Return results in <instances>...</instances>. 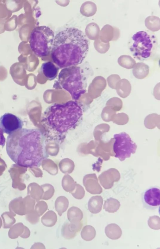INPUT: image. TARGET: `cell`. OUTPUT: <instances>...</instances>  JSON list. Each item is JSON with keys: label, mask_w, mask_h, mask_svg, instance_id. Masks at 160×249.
<instances>
[{"label": "cell", "mask_w": 160, "mask_h": 249, "mask_svg": "<svg viewBox=\"0 0 160 249\" xmlns=\"http://www.w3.org/2000/svg\"><path fill=\"white\" fill-rule=\"evenodd\" d=\"M6 150L13 162L24 167H38L48 156L45 138L37 129L22 128L8 135Z\"/></svg>", "instance_id": "1"}, {"label": "cell", "mask_w": 160, "mask_h": 249, "mask_svg": "<svg viewBox=\"0 0 160 249\" xmlns=\"http://www.w3.org/2000/svg\"><path fill=\"white\" fill-rule=\"evenodd\" d=\"M88 41L83 32L74 27L67 28L54 38L51 56L61 68L76 66L85 58L89 50Z\"/></svg>", "instance_id": "2"}, {"label": "cell", "mask_w": 160, "mask_h": 249, "mask_svg": "<svg viewBox=\"0 0 160 249\" xmlns=\"http://www.w3.org/2000/svg\"><path fill=\"white\" fill-rule=\"evenodd\" d=\"M48 125L57 132L63 133L73 128L82 116L81 106L75 101L49 106L44 113Z\"/></svg>", "instance_id": "3"}, {"label": "cell", "mask_w": 160, "mask_h": 249, "mask_svg": "<svg viewBox=\"0 0 160 249\" xmlns=\"http://www.w3.org/2000/svg\"><path fill=\"white\" fill-rule=\"evenodd\" d=\"M128 46L134 58L140 61L147 60L156 55L158 39L155 33L150 31H139L130 37Z\"/></svg>", "instance_id": "4"}, {"label": "cell", "mask_w": 160, "mask_h": 249, "mask_svg": "<svg viewBox=\"0 0 160 249\" xmlns=\"http://www.w3.org/2000/svg\"><path fill=\"white\" fill-rule=\"evenodd\" d=\"M85 78L80 67H68L60 71L56 84L68 92L72 99L77 100L86 91Z\"/></svg>", "instance_id": "5"}, {"label": "cell", "mask_w": 160, "mask_h": 249, "mask_svg": "<svg viewBox=\"0 0 160 249\" xmlns=\"http://www.w3.org/2000/svg\"><path fill=\"white\" fill-rule=\"evenodd\" d=\"M54 37V32L48 26L36 27L30 36L29 42L31 50L38 57L48 55L51 52Z\"/></svg>", "instance_id": "6"}, {"label": "cell", "mask_w": 160, "mask_h": 249, "mask_svg": "<svg viewBox=\"0 0 160 249\" xmlns=\"http://www.w3.org/2000/svg\"><path fill=\"white\" fill-rule=\"evenodd\" d=\"M113 138L115 140L113 147L115 154L114 156L120 161H124L126 158L130 157L132 154L135 153L137 146L126 132H122L114 134Z\"/></svg>", "instance_id": "7"}, {"label": "cell", "mask_w": 160, "mask_h": 249, "mask_svg": "<svg viewBox=\"0 0 160 249\" xmlns=\"http://www.w3.org/2000/svg\"><path fill=\"white\" fill-rule=\"evenodd\" d=\"M143 207L146 209L154 210L160 205V189L158 187H151L145 190L141 194Z\"/></svg>", "instance_id": "8"}, {"label": "cell", "mask_w": 160, "mask_h": 249, "mask_svg": "<svg viewBox=\"0 0 160 249\" xmlns=\"http://www.w3.org/2000/svg\"><path fill=\"white\" fill-rule=\"evenodd\" d=\"M0 124L3 132L8 135L22 129L23 125L21 119L10 113H6L0 117Z\"/></svg>", "instance_id": "9"}, {"label": "cell", "mask_w": 160, "mask_h": 249, "mask_svg": "<svg viewBox=\"0 0 160 249\" xmlns=\"http://www.w3.org/2000/svg\"><path fill=\"white\" fill-rule=\"evenodd\" d=\"M119 29L109 25H104L102 28L100 34V39L104 43H107L110 41L117 40L119 37L120 33Z\"/></svg>", "instance_id": "10"}, {"label": "cell", "mask_w": 160, "mask_h": 249, "mask_svg": "<svg viewBox=\"0 0 160 249\" xmlns=\"http://www.w3.org/2000/svg\"><path fill=\"white\" fill-rule=\"evenodd\" d=\"M30 234L29 229L22 223H17L12 226L8 232L9 237L12 239L17 238L19 236L23 238H27Z\"/></svg>", "instance_id": "11"}, {"label": "cell", "mask_w": 160, "mask_h": 249, "mask_svg": "<svg viewBox=\"0 0 160 249\" xmlns=\"http://www.w3.org/2000/svg\"><path fill=\"white\" fill-rule=\"evenodd\" d=\"M41 69L44 76L50 80L54 79L57 77L59 70L58 68L51 62L43 63Z\"/></svg>", "instance_id": "12"}, {"label": "cell", "mask_w": 160, "mask_h": 249, "mask_svg": "<svg viewBox=\"0 0 160 249\" xmlns=\"http://www.w3.org/2000/svg\"><path fill=\"white\" fill-rule=\"evenodd\" d=\"M9 208L10 212L14 216L16 214L21 215L26 214L23 199L21 197L12 200L9 204Z\"/></svg>", "instance_id": "13"}, {"label": "cell", "mask_w": 160, "mask_h": 249, "mask_svg": "<svg viewBox=\"0 0 160 249\" xmlns=\"http://www.w3.org/2000/svg\"><path fill=\"white\" fill-rule=\"evenodd\" d=\"M103 203V199L101 196L96 195L92 196L88 202V209L92 213H99L102 209Z\"/></svg>", "instance_id": "14"}, {"label": "cell", "mask_w": 160, "mask_h": 249, "mask_svg": "<svg viewBox=\"0 0 160 249\" xmlns=\"http://www.w3.org/2000/svg\"><path fill=\"white\" fill-rule=\"evenodd\" d=\"M67 217L71 223L75 224L82 223L81 221L83 214L81 210L77 207L73 206L70 208L67 212Z\"/></svg>", "instance_id": "15"}, {"label": "cell", "mask_w": 160, "mask_h": 249, "mask_svg": "<svg viewBox=\"0 0 160 249\" xmlns=\"http://www.w3.org/2000/svg\"><path fill=\"white\" fill-rule=\"evenodd\" d=\"M106 236L112 240L119 238L122 234V231L119 226L116 223H112L108 225L105 229Z\"/></svg>", "instance_id": "16"}, {"label": "cell", "mask_w": 160, "mask_h": 249, "mask_svg": "<svg viewBox=\"0 0 160 249\" xmlns=\"http://www.w3.org/2000/svg\"><path fill=\"white\" fill-rule=\"evenodd\" d=\"M133 68L132 73L134 76L138 79L144 78L149 73V67L144 63H137Z\"/></svg>", "instance_id": "17"}, {"label": "cell", "mask_w": 160, "mask_h": 249, "mask_svg": "<svg viewBox=\"0 0 160 249\" xmlns=\"http://www.w3.org/2000/svg\"><path fill=\"white\" fill-rule=\"evenodd\" d=\"M147 28L152 32L159 31L160 29V19L158 17L152 15L147 17L144 21Z\"/></svg>", "instance_id": "18"}, {"label": "cell", "mask_w": 160, "mask_h": 249, "mask_svg": "<svg viewBox=\"0 0 160 249\" xmlns=\"http://www.w3.org/2000/svg\"><path fill=\"white\" fill-rule=\"evenodd\" d=\"M69 201L65 196H62L58 197L55 202V207L58 214L61 216L66 211L68 208Z\"/></svg>", "instance_id": "19"}, {"label": "cell", "mask_w": 160, "mask_h": 249, "mask_svg": "<svg viewBox=\"0 0 160 249\" xmlns=\"http://www.w3.org/2000/svg\"><path fill=\"white\" fill-rule=\"evenodd\" d=\"M57 215L52 210L47 211L41 218V221L43 225L47 227L54 226L57 222Z\"/></svg>", "instance_id": "20"}, {"label": "cell", "mask_w": 160, "mask_h": 249, "mask_svg": "<svg viewBox=\"0 0 160 249\" xmlns=\"http://www.w3.org/2000/svg\"><path fill=\"white\" fill-rule=\"evenodd\" d=\"M120 206V203L117 199L110 198L105 201L103 209L108 213H114L118 210Z\"/></svg>", "instance_id": "21"}, {"label": "cell", "mask_w": 160, "mask_h": 249, "mask_svg": "<svg viewBox=\"0 0 160 249\" xmlns=\"http://www.w3.org/2000/svg\"><path fill=\"white\" fill-rule=\"evenodd\" d=\"M118 62L120 66L128 69L133 68L136 64L135 60L128 55H122L119 56Z\"/></svg>", "instance_id": "22"}, {"label": "cell", "mask_w": 160, "mask_h": 249, "mask_svg": "<svg viewBox=\"0 0 160 249\" xmlns=\"http://www.w3.org/2000/svg\"><path fill=\"white\" fill-rule=\"evenodd\" d=\"M96 231L94 228L90 225L85 226L81 232V236L83 239L86 241H90L96 236Z\"/></svg>", "instance_id": "23"}, {"label": "cell", "mask_w": 160, "mask_h": 249, "mask_svg": "<svg viewBox=\"0 0 160 249\" xmlns=\"http://www.w3.org/2000/svg\"><path fill=\"white\" fill-rule=\"evenodd\" d=\"M15 216L11 212H6L3 213L1 217L3 222V228H10L15 223Z\"/></svg>", "instance_id": "24"}, {"label": "cell", "mask_w": 160, "mask_h": 249, "mask_svg": "<svg viewBox=\"0 0 160 249\" xmlns=\"http://www.w3.org/2000/svg\"><path fill=\"white\" fill-rule=\"evenodd\" d=\"M61 233L63 237L67 239L73 238L77 234L72 229L68 222L63 224L61 229Z\"/></svg>", "instance_id": "25"}, {"label": "cell", "mask_w": 160, "mask_h": 249, "mask_svg": "<svg viewBox=\"0 0 160 249\" xmlns=\"http://www.w3.org/2000/svg\"><path fill=\"white\" fill-rule=\"evenodd\" d=\"M43 190L38 186L30 188L28 190V194L33 199L37 202L41 199Z\"/></svg>", "instance_id": "26"}, {"label": "cell", "mask_w": 160, "mask_h": 249, "mask_svg": "<svg viewBox=\"0 0 160 249\" xmlns=\"http://www.w3.org/2000/svg\"><path fill=\"white\" fill-rule=\"evenodd\" d=\"M26 214L33 211L36 201L28 195L23 199Z\"/></svg>", "instance_id": "27"}, {"label": "cell", "mask_w": 160, "mask_h": 249, "mask_svg": "<svg viewBox=\"0 0 160 249\" xmlns=\"http://www.w3.org/2000/svg\"><path fill=\"white\" fill-rule=\"evenodd\" d=\"M148 224L151 228L158 230L160 229V218L157 215H154L149 217L148 220Z\"/></svg>", "instance_id": "28"}, {"label": "cell", "mask_w": 160, "mask_h": 249, "mask_svg": "<svg viewBox=\"0 0 160 249\" xmlns=\"http://www.w3.org/2000/svg\"><path fill=\"white\" fill-rule=\"evenodd\" d=\"M95 48L97 51L101 54L106 53L109 50L110 48L109 42L105 43L98 39L95 42Z\"/></svg>", "instance_id": "29"}, {"label": "cell", "mask_w": 160, "mask_h": 249, "mask_svg": "<svg viewBox=\"0 0 160 249\" xmlns=\"http://www.w3.org/2000/svg\"><path fill=\"white\" fill-rule=\"evenodd\" d=\"M43 188V194L41 199L48 200L53 196L54 193L53 188L51 185H45Z\"/></svg>", "instance_id": "30"}, {"label": "cell", "mask_w": 160, "mask_h": 249, "mask_svg": "<svg viewBox=\"0 0 160 249\" xmlns=\"http://www.w3.org/2000/svg\"><path fill=\"white\" fill-rule=\"evenodd\" d=\"M48 208V206L47 203L44 201L41 200L37 202L34 210L40 216L46 211Z\"/></svg>", "instance_id": "31"}, {"label": "cell", "mask_w": 160, "mask_h": 249, "mask_svg": "<svg viewBox=\"0 0 160 249\" xmlns=\"http://www.w3.org/2000/svg\"><path fill=\"white\" fill-rule=\"evenodd\" d=\"M26 218L29 222L32 224H34L39 222L40 216L34 210L32 212L26 214Z\"/></svg>", "instance_id": "32"}, {"label": "cell", "mask_w": 160, "mask_h": 249, "mask_svg": "<svg viewBox=\"0 0 160 249\" xmlns=\"http://www.w3.org/2000/svg\"><path fill=\"white\" fill-rule=\"evenodd\" d=\"M75 199H81L84 197L85 192L83 189L80 186H78L76 189L71 193Z\"/></svg>", "instance_id": "33"}, {"label": "cell", "mask_w": 160, "mask_h": 249, "mask_svg": "<svg viewBox=\"0 0 160 249\" xmlns=\"http://www.w3.org/2000/svg\"><path fill=\"white\" fill-rule=\"evenodd\" d=\"M3 131L0 124V145L3 147L6 142V139L4 136Z\"/></svg>", "instance_id": "34"}, {"label": "cell", "mask_w": 160, "mask_h": 249, "mask_svg": "<svg viewBox=\"0 0 160 249\" xmlns=\"http://www.w3.org/2000/svg\"><path fill=\"white\" fill-rule=\"evenodd\" d=\"M31 248L45 249L44 245L40 242L35 243L32 247Z\"/></svg>", "instance_id": "35"}, {"label": "cell", "mask_w": 160, "mask_h": 249, "mask_svg": "<svg viewBox=\"0 0 160 249\" xmlns=\"http://www.w3.org/2000/svg\"><path fill=\"white\" fill-rule=\"evenodd\" d=\"M2 225V221L1 218L0 217V229Z\"/></svg>", "instance_id": "36"}]
</instances>
